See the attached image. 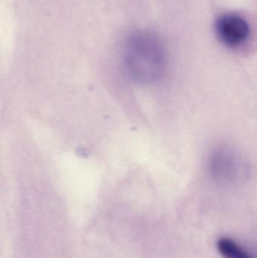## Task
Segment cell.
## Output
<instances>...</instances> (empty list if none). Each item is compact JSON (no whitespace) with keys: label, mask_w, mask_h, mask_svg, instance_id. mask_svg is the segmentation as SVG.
Segmentation results:
<instances>
[{"label":"cell","mask_w":257,"mask_h":258,"mask_svg":"<svg viewBox=\"0 0 257 258\" xmlns=\"http://www.w3.org/2000/svg\"><path fill=\"white\" fill-rule=\"evenodd\" d=\"M214 28L219 39L230 48L241 46L250 36L248 24L237 14L220 15L216 20Z\"/></svg>","instance_id":"cell-2"},{"label":"cell","mask_w":257,"mask_h":258,"mask_svg":"<svg viewBox=\"0 0 257 258\" xmlns=\"http://www.w3.org/2000/svg\"><path fill=\"white\" fill-rule=\"evenodd\" d=\"M232 153L226 150H218L211 159L212 173L221 180H232L238 172L237 159Z\"/></svg>","instance_id":"cell-3"},{"label":"cell","mask_w":257,"mask_h":258,"mask_svg":"<svg viewBox=\"0 0 257 258\" xmlns=\"http://www.w3.org/2000/svg\"><path fill=\"white\" fill-rule=\"evenodd\" d=\"M217 249L224 258H255L250 253L229 238H221L217 244Z\"/></svg>","instance_id":"cell-4"},{"label":"cell","mask_w":257,"mask_h":258,"mask_svg":"<svg viewBox=\"0 0 257 258\" xmlns=\"http://www.w3.org/2000/svg\"><path fill=\"white\" fill-rule=\"evenodd\" d=\"M121 58L127 75L137 84H153L165 73L164 45L156 35L146 30H136L125 37Z\"/></svg>","instance_id":"cell-1"}]
</instances>
